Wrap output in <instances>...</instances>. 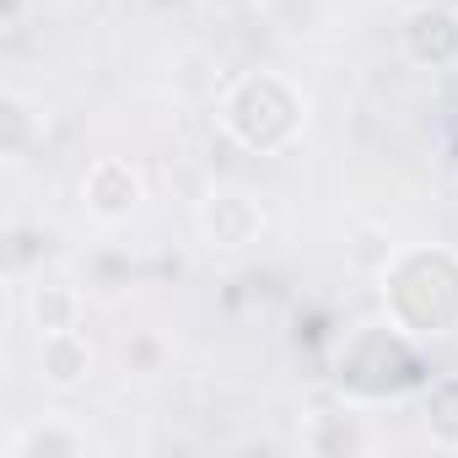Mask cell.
Listing matches in <instances>:
<instances>
[{"label": "cell", "mask_w": 458, "mask_h": 458, "mask_svg": "<svg viewBox=\"0 0 458 458\" xmlns=\"http://www.w3.org/2000/svg\"><path fill=\"white\" fill-rule=\"evenodd\" d=\"M302 124H308V98L276 71H254L233 81V92L221 98V130L243 151H259V157L286 151Z\"/></svg>", "instance_id": "cell-1"}, {"label": "cell", "mask_w": 458, "mask_h": 458, "mask_svg": "<svg viewBox=\"0 0 458 458\" xmlns=\"http://www.w3.org/2000/svg\"><path fill=\"white\" fill-rule=\"evenodd\" d=\"M140 199H146V178H140L135 162H124V157L87 162V173H81V205H87L92 221L119 226V221H130L140 210Z\"/></svg>", "instance_id": "cell-2"}, {"label": "cell", "mask_w": 458, "mask_h": 458, "mask_svg": "<svg viewBox=\"0 0 458 458\" xmlns=\"http://www.w3.org/2000/svg\"><path fill=\"white\" fill-rule=\"evenodd\" d=\"M265 233V205L249 189H210L199 205V238L221 254H238L249 243H259Z\"/></svg>", "instance_id": "cell-3"}, {"label": "cell", "mask_w": 458, "mask_h": 458, "mask_svg": "<svg viewBox=\"0 0 458 458\" xmlns=\"http://www.w3.org/2000/svg\"><path fill=\"white\" fill-rule=\"evenodd\" d=\"M399 38H404V55L426 71L458 65V12H447V6H415L404 17Z\"/></svg>", "instance_id": "cell-4"}, {"label": "cell", "mask_w": 458, "mask_h": 458, "mask_svg": "<svg viewBox=\"0 0 458 458\" xmlns=\"http://www.w3.org/2000/svg\"><path fill=\"white\" fill-rule=\"evenodd\" d=\"M92 340L81 329H60V335H38V377L55 388V394H76L87 377H92Z\"/></svg>", "instance_id": "cell-5"}, {"label": "cell", "mask_w": 458, "mask_h": 458, "mask_svg": "<svg viewBox=\"0 0 458 458\" xmlns=\"http://www.w3.org/2000/svg\"><path fill=\"white\" fill-rule=\"evenodd\" d=\"M92 453V437L81 426H71L65 415H44V420H28L12 442H6V458H87Z\"/></svg>", "instance_id": "cell-6"}, {"label": "cell", "mask_w": 458, "mask_h": 458, "mask_svg": "<svg viewBox=\"0 0 458 458\" xmlns=\"http://www.w3.org/2000/svg\"><path fill=\"white\" fill-rule=\"evenodd\" d=\"M22 308H28V324H33V335H60V329H81L87 297H81L71 281H33Z\"/></svg>", "instance_id": "cell-7"}, {"label": "cell", "mask_w": 458, "mask_h": 458, "mask_svg": "<svg viewBox=\"0 0 458 458\" xmlns=\"http://www.w3.org/2000/svg\"><path fill=\"white\" fill-rule=\"evenodd\" d=\"M28 140H33V108H28V98L6 92L0 98V151H6V162H22Z\"/></svg>", "instance_id": "cell-8"}, {"label": "cell", "mask_w": 458, "mask_h": 458, "mask_svg": "<svg viewBox=\"0 0 458 458\" xmlns=\"http://www.w3.org/2000/svg\"><path fill=\"white\" fill-rule=\"evenodd\" d=\"M259 12L270 17V28L281 33H318L324 28V0H259Z\"/></svg>", "instance_id": "cell-9"}, {"label": "cell", "mask_w": 458, "mask_h": 458, "mask_svg": "<svg viewBox=\"0 0 458 458\" xmlns=\"http://www.w3.org/2000/svg\"><path fill=\"white\" fill-rule=\"evenodd\" d=\"M205 6H216V12H243V6H259V0H205Z\"/></svg>", "instance_id": "cell-10"}]
</instances>
